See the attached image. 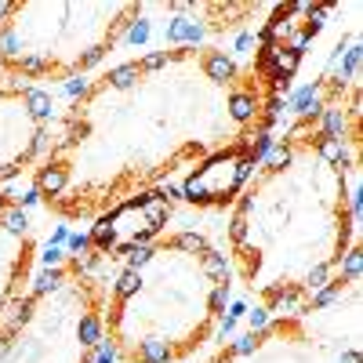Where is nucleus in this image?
<instances>
[{
	"label": "nucleus",
	"mask_w": 363,
	"mask_h": 363,
	"mask_svg": "<svg viewBox=\"0 0 363 363\" xmlns=\"http://www.w3.org/2000/svg\"><path fill=\"white\" fill-rule=\"evenodd\" d=\"M131 8L8 4L0 11V69L15 80H66L113 44Z\"/></svg>",
	"instance_id": "nucleus-1"
},
{
	"label": "nucleus",
	"mask_w": 363,
	"mask_h": 363,
	"mask_svg": "<svg viewBox=\"0 0 363 363\" xmlns=\"http://www.w3.org/2000/svg\"><path fill=\"white\" fill-rule=\"evenodd\" d=\"M44 113L37 95L15 77H0V182L15 178L40 149Z\"/></svg>",
	"instance_id": "nucleus-2"
}]
</instances>
